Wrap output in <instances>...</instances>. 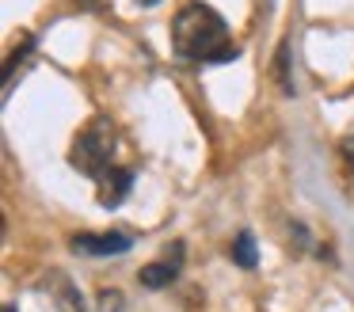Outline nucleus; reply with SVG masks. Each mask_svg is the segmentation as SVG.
Listing matches in <instances>:
<instances>
[{
    "label": "nucleus",
    "mask_w": 354,
    "mask_h": 312,
    "mask_svg": "<svg viewBox=\"0 0 354 312\" xmlns=\"http://www.w3.org/2000/svg\"><path fill=\"white\" fill-rule=\"evenodd\" d=\"M171 50L183 61H202V65H221V61H236L240 46L232 42L229 23L221 12L202 0H191L176 12L171 19Z\"/></svg>",
    "instance_id": "1"
},
{
    "label": "nucleus",
    "mask_w": 354,
    "mask_h": 312,
    "mask_svg": "<svg viewBox=\"0 0 354 312\" xmlns=\"http://www.w3.org/2000/svg\"><path fill=\"white\" fill-rule=\"evenodd\" d=\"M115 149H118V129L111 118H92L77 137H73V149H69V164L77 167L80 175L100 183L103 175L115 167Z\"/></svg>",
    "instance_id": "2"
},
{
    "label": "nucleus",
    "mask_w": 354,
    "mask_h": 312,
    "mask_svg": "<svg viewBox=\"0 0 354 312\" xmlns=\"http://www.w3.org/2000/svg\"><path fill=\"white\" fill-rule=\"evenodd\" d=\"M183 240H176L168 251H164L156 263H149V266H141L138 270V282L145 289H164V286H171V282L179 278V270H183Z\"/></svg>",
    "instance_id": "3"
},
{
    "label": "nucleus",
    "mask_w": 354,
    "mask_h": 312,
    "mask_svg": "<svg viewBox=\"0 0 354 312\" xmlns=\"http://www.w3.org/2000/svg\"><path fill=\"white\" fill-rule=\"evenodd\" d=\"M73 251H84V255H122L133 248V236H126L122 228L115 232H80L69 240Z\"/></svg>",
    "instance_id": "4"
},
{
    "label": "nucleus",
    "mask_w": 354,
    "mask_h": 312,
    "mask_svg": "<svg viewBox=\"0 0 354 312\" xmlns=\"http://www.w3.org/2000/svg\"><path fill=\"white\" fill-rule=\"evenodd\" d=\"M130 187H133V172L115 164L100 183H95V190H100V205L103 210H118V205L126 202V194H130Z\"/></svg>",
    "instance_id": "5"
},
{
    "label": "nucleus",
    "mask_w": 354,
    "mask_h": 312,
    "mask_svg": "<svg viewBox=\"0 0 354 312\" xmlns=\"http://www.w3.org/2000/svg\"><path fill=\"white\" fill-rule=\"evenodd\" d=\"M46 289H50V301H54V312H88L80 289L73 286V282L65 278L62 270H54V274L46 278Z\"/></svg>",
    "instance_id": "6"
},
{
    "label": "nucleus",
    "mask_w": 354,
    "mask_h": 312,
    "mask_svg": "<svg viewBox=\"0 0 354 312\" xmlns=\"http://www.w3.org/2000/svg\"><path fill=\"white\" fill-rule=\"evenodd\" d=\"M31 50H35V35H24L16 46H12L8 61H4V95L12 91V80H16V65H19V61L31 57Z\"/></svg>",
    "instance_id": "7"
},
{
    "label": "nucleus",
    "mask_w": 354,
    "mask_h": 312,
    "mask_svg": "<svg viewBox=\"0 0 354 312\" xmlns=\"http://www.w3.org/2000/svg\"><path fill=\"white\" fill-rule=\"evenodd\" d=\"M232 263L244 266V270H252V266L259 263V255H255V236L248 232V228L232 236Z\"/></svg>",
    "instance_id": "8"
},
{
    "label": "nucleus",
    "mask_w": 354,
    "mask_h": 312,
    "mask_svg": "<svg viewBox=\"0 0 354 312\" xmlns=\"http://www.w3.org/2000/svg\"><path fill=\"white\" fill-rule=\"evenodd\" d=\"M274 73H278V84H282V91L290 95L293 91V76H290V42H282L278 46V57H274Z\"/></svg>",
    "instance_id": "9"
},
{
    "label": "nucleus",
    "mask_w": 354,
    "mask_h": 312,
    "mask_svg": "<svg viewBox=\"0 0 354 312\" xmlns=\"http://www.w3.org/2000/svg\"><path fill=\"white\" fill-rule=\"evenodd\" d=\"M100 312H126V301L118 289H100Z\"/></svg>",
    "instance_id": "10"
},
{
    "label": "nucleus",
    "mask_w": 354,
    "mask_h": 312,
    "mask_svg": "<svg viewBox=\"0 0 354 312\" xmlns=\"http://www.w3.org/2000/svg\"><path fill=\"white\" fill-rule=\"evenodd\" d=\"M339 152H343V160H346V172L354 175V134H346L343 141H339Z\"/></svg>",
    "instance_id": "11"
},
{
    "label": "nucleus",
    "mask_w": 354,
    "mask_h": 312,
    "mask_svg": "<svg viewBox=\"0 0 354 312\" xmlns=\"http://www.w3.org/2000/svg\"><path fill=\"white\" fill-rule=\"evenodd\" d=\"M133 4H141V8H156L160 0H133Z\"/></svg>",
    "instance_id": "12"
},
{
    "label": "nucleus",
    "mask_w": 354,
    "mask_h": 312,
    "mask_svg": "<svg viewBox=\"0 0 354 312\" xmlns=\"http://www.w3.org/2000/svg\"><path fill=\"white\" fill-rule=\"evenodd\" d=\"M4 312H16V304H4Z\"/></svg>",
    "instance_id": "13"
}]
</instances>
